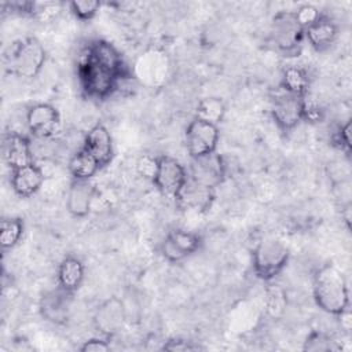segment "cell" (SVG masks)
I'll return each instance as SVG.
<instances>
[{"label":"cell","instance_id":"cell-23","mask_svg":"<svg viewBox=\"0 0 352 352\" xmlns=\"http://www.w3.org/2000/svg\"><path fill=\"white\" fill-rule=\"evenodd\" d=\"M22 234H23V221L19 217H10V219L1 220L0 243L4 250L14 248L21 241Z\"/></svg>","mask_w":352,"mask_h":352},{"label":"cell","instance_id":"cell-22","mask_svg":"<svg viewBox=\"0 0 352 352\" xmlns=\"http://www.w3.org/2000/svg\"><path fill=\"white\" fill-rule=\"evenodd\" d=\"M282 87L285 92L305 96L308 95L309 77L308 73L300 66H287L282 74Z\"/></svg>","mask_w":352,"mask_h":352},{"label":"cell","instance_id":"cell-6","mask_svg":"<svg viewBox=\"0 0 352 352\" xmlns=\"http://www.w3.org/2000/svg\"><path fill=\"white\" fill-rule=\"evenodd\" d=\"M188 180L186 168L173 157H157V169L153 177L155 187L166 197L177 199Z\"/></svg>","mask_w":352,"mask_h":352},{"label":"cell","instance_id":"cell-18","mask_svg":"<svg viewBox=\"0 0 352 352\" xmlns=\"http://www.w3.org/2000/svg\"><path fill=\"white\" fill-rule=\"evenodd\" d=\"M338 36V26L330 18L320 15L314 23L304 29V37L318 51L330 47Z\"/></svg>","mask_w":352,"mask_h":352},{"label":"cell","instance_id":"cell-8","mask_svg":"<svg viewBox=\"0 0 352 352\" xmlns=\"http://www.w3.org/2000/svg\"><path fill=\"white\" fill-rule=\"evenodd\" d=\"M226 172L227 165L224 158L214 151L202 157L191 158L188 177L205 187L214 190L223 183Z\"/></svg>","mask_w":352,"mask_h":352},{"label":"cell","instance_id":"cell-20","mask_svg":"<svg viewBox=\"0 0 352 352\" xmlns=\"http://www.w3.org/2000/svg\"><path fill=\"white\" fill-rule=\"evenodd\" d=\"M212 198H213V188L205 187L188 177L186 186L183 187L176 201L182 204L184 208L201 210V209H206L210 205Z\"/></svg>","mask_w":352,"mask_h":352},{"label":"cell","instance_id":"cell-31","mask_svg":"<svg viewBox=\"0 0 352 352\" xmlns=\"http://www.w3.org/2000/svg\"><path fill=\"white\" fill-rule=\"evenodd\" d=\"M162 349L165 351H172V352H186V351H198L202 349V346H199L198 344H194L192 341H187V340H180V338H173L169 340L164 344Z\"/></svg>","mask_w":352,"mask_h":352},{"label":"cell","instance_id":"cell-25","mask_svg":"<svg viewBox=\"0 0 352 352\" xmlns=\"http://www.w3.org/2000/svg\"><path fill=\"white\" fill-rule=\"evenodd\" d=\"M304 349L311 352H326V351H338L340 346L331 337L319 331H314L308 336L307 341L304 342Z\"/></svg>","mask_w":352,"mask_h":352},{"label":"cell","instance_id":"cell-13","mask_svg":"<svg viewBox=\"0 0 352 352\" xmlns=\"http://www.w3.org/2000/svg\"><path fill=\"white\" fill-rule=\"evenodd\" d=\"M72 296L73 293L66 292L60 286L58 289L47 292L40 298V312L41 316L52 323L62 324L69 319L70 307H72Z\"/></svg>","mask_w":352,"mask_h":352},{"label":"cell","instance_id":"cell-24","mask_svg":"<svg viewBox=\"0 0 352 352\" xmlns=\"http://www.w3.org/2000/svg\"><path fill=\"white\" fill-rule=\"evenodd\" d=\"M224 111H226L224 104L219 98H206L198 103L195 117L217 124L221 121Z\"/></svg>","mask_w":352,"mask_h":352},{"label":"cell","instance_id":"cell-21","mask_svg":"<svg viewBox=\"0 0 352 352\" xmlns=\"http://www.w3.org/2000/svg\"><path fill=\"white\" fill-rule=\"evenodd\" d=\"M67 168L73 176V180H89L100 169V165L89 153L81 147L70 157Z\"/></svg>","mask_w":352,"mask_h":352},{"label":"cell","instance_id":"cell-19","mask_svg":"<svg viewBox=\"0 0 352 352\" xmlns=\"http://www.w3.org/2000/svg\"><path fill=\"white\" fill-rule=\"evenodd\" d=\"M85 267L82 261L74 256L65 257L58 267V285L66 292L74 293L82 283Z\"/></svg>","mask_w":352,"mask_h":352},{"label":"cell","instance_id":"cell-5","mask_svg":"<svg viewBox=\"0 0 352 352\" xmlns=\"http://www.w3.org/2000/svg\"><path fill=\"white\" fill-rule=\"evenodd\" d=\"M220 132L217 124L194 118L186 129L184 143L190 158L202 157L214 153L217 148Z\"/></svg>","mask_w":352,"mask_h":352},{"label":"cell","instance_id":"cell-1","mask_svg":"<svg viewBox=\"0 0 352 352\" xmlns=\"http://www.w3.org/2000/svg\"><path fill=\"white\" fill-rule=\"evenodd\" d=\"M128 77L121 54L107 41L88 44L78 62V80L82 91L92 99H106Z\"/></svg>","mask_w":352,"mask_h":352},{"label":"cell","instance_id":"cell-7","mask_svg":"<svg viewBox=\"0 0 352 352\" xmlns=\"http://www.w3.org/2000/svg\"><path fill=\"white\" fill-rule=\"evenodd\" d=\"M271 37L275 45L283 52L298 48L304 38V29L297 22L293 11L278 12L271 22Z\"/></svg>","mask_w":352,"mask_h":352},{"label":"cell","instance_id":"cell-27","mask_svg":"<svg viewBox=\"0 0 352 352\" xmlns=\"http://www.w3.org/2000/svg\"><path fill=\"white\" fill-rule=\"evenodd\" d=\"M294 12V16L297 19V22L300 23V26L302 29L308 28L311 23H314L322 14L318 11L316 7L314 6H309V4H305L302 7H300L297 11H293Z\"/></svg>","mask_w":352,"mask_h":352},{"label":"cell","instance_id":"cell-28","mask_svg":"<svg viewBox=\"0 0 352 352\" xmlns=\"http://www.w3.org/2000/svg\"><path fill=\"white\" fill-rule=\"evenodd\" d=\"M333 143L346 154L351 151V122L346 121L344 125H340L333 135Z\"/></svg>","mask_w":352,"mask_h":352},{"label":"cell","instance_id":"cell-15","mask_svg":"<svg viewBox=\"0 0 352 352\" xmlns=\"http://www.w3.org/2000/svg\"><path fill=\"white\" fill-rule=\"evenodd\" d=\"M96 188L89 180H73L66 195V208L73 217H85L94 204Z\"/></svg>","mask_w":352,"mask_h":352},{"label":"cell","instance_id":"cell-10","mask_svg":"<svg viewBox=\"0 0 352 352\" xmlns=\"http://www.w3.org/2000/svg\"><path fill=\"white\" fill-rule=\"evenodd\" d=\"M26 125L34 136L48 139L59 132L60 114L50 103H34L28 109Z\"/></svg>","mask_w":352,"mask_h":352},{"label":"cell","instance_id":"cell-12","mask_svg":"<svg viewBox=\"0 0 352 352\" xmlns=\"http://www.w3.org/2000/svg\"><path fill=\"white\" fill-rule=\"evenodd\" d=\"M201 246V236L197 232L187 230L170 231L161 243L162 256L170 261L177 263L187 256L195 253Z\"/></svg>","mask_w":352,"mask_h":352},{"label":"cell","instance_id":"cell-30","mask_svg":"<svg viewBox=\"0 0 352 352\" xmlns=\"http://www.w3.org/2000/svg\"><path fill=\"white\" fill-rule=\"evenodd\" d=\"M81 352H106L110 349V342L107 337H92L82 342L78 348Z\"/></svg>","mask_w":352,"mask_h":352},{"label":"cell","instance_id":"cell-17","mask_svg":"<svg viewBox=\"0 0 352 352\" xmlns=\"http://www.w3.org/2000/svg\"><path fill=\"white\" fill-rule=\"evenodd\" d=\"M44 183V173L34 162L11 170V187L18 197L28 198L36 194Z\"/></svg>","mask_w":352,"mask_h":352},{"label":"cell","instance_id":"cell-3","mask_svg":"<svg viewBox=\"0 0 352 352\" xmlns=\"http://www.w3.org/2000/svg\"><path fill=\"white\" fill-rule=\"evenodd\" d=\"M289 248L279 239L264 238L253 249V271L263 280H272L286 267Z\"/></svg>","mask_w":352,"mask_h":352},{"label":"cell","instance_id":"cell-14","mask_svg":"<svg viewBox=\"0 0 352 352\" xmlns=\"http://www.w3.org/2000/svg\"><path fill=\"white\" fill-rule=\"evenodd\" d=\"M82 148L98 161L100 168L106 166L113 158V138L109 129L102 122L92 125L84 138Z\"/></svg>","mask_w":352,"mask_h":352},{"label":"cell","instance_id":"cell-2","mask_svg":"<svg viewBox=\"0 0 352 352\" xmlns=\"http://www.w3.org/2000/svg\"><path fill=\"white\" fill-rule=\"evenodd\" d=\"M314 298L316 305L334 316L349 309V290L342 272L333 264L322 265L314 275Z\"/></svg>","mask_w":352,"mask_h":352},{"label":"cell","instance_id":"cell-29","mask_svg":"<svg viewBox=\"0 0 352 352\" xmlns=\"http://www.w3.org/2000/svg\"><path fill=\"white\" fill-rule=\"evenodd\" d=\"M136 169L140 176L151 179L154 177L155 169H157V157L151 155H142L136 162Z\"/></svg>","mask_w":352,"mask_h":352},{"label":"cell","instance_id":"cell-16","mask_svg":"<svg viewBox=\"0 0 352 352\" xmlns=\"http://www.w3.org/2000/svg\"><path fill=\"white\" fill-rule=\"evenodd\" d=\"M4 160L11 170L30 165L33 160L32 143L28 138L19 133L10 132L4 138Z\"/></svg>","mask_w":352,"mask_h":352},{"label":"cell","instance_id":"cell-4","mask_svg":"<svg viewBox=\"0 0 352 352\" xmlns=\"http://www.w3.org/2000/svg\"><path fill=\"white\" fill-rule=\"evenodd\" d=\"M45 56V50L36 37H25L11 47L8 65L15 76L29 80L41 72Z\"/></svg>","mask_w":352,"mask_h":352},{"label":"cell","instance_id":"cell-26","mask_svg":"<svg viewBox=\"0 0 352 352\" xmlns=\"http://www.w3.org/2000/svg\"><path fill=\"white\" fill-rule=\"evenodd\" d=\"M100 1L95 0H76L69 3L70 12L80 21H91L100 10Z\"/></svg>","mask_w":352,"mask_h":352},{"label":"cell","instance_id":"cell-11","mask_svg":"<svg viewBox=\"0 0 352 352\" xmlns=\"http://www.w3.org/2000/svg\"><path fill=\"white\" fill-rule=\"evenodd\" d=\"M126 318L124 302L118 297H110L103 301L94 314V326L103 337H113L121 330Z\"/></svg>","mask_w":352,"mask_h":352},{"label":"cell","instance_id":"cell-9","mask_svg":"<svg viewBox=\"0 0 352 352\" xmlns=\"http://www.w3.org/2000/svg\"><path fill=\"white\" fill-rule=\"evenodd\" d=\"M304 96L289 92L278 95L272 103L271 114L275 124L285 132L294 129L304 120Z\"/></svg>","mask_w":352,"mask_h":352}]
</instances>
